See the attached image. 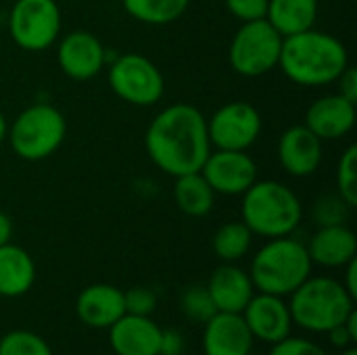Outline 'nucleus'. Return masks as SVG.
<instances>
[{
  "instance_id": "obj_16",
  "label": "nucleus",
  "mask_w": 357,
  "mask_h": 355,
  "mask_svg": "<svg viewBox=\"0 0 357 355\" xmlns=\"http://www.w3.org/2000/svg\"><path fill=\"white\" fill-rule=\"evenodd\" d=\"M305 126L322 140H339L356 126V105L341 94H328L310 105L305 111Z\"/></svg>"
},
{
  "instance_id": "obj_29",
  "label": "nucleus",
  "mask_w": 357,
  "mask_h": 355,
  "mask_svg": "<svg viewBox=\"0 0 357 355\" xmlns=\"http://www.w3.org/2000/svg\"><path fill=\"white\" fill-rule=\"evenodd\" d=\"M351 207L339 197V195H326L316 201L314 205V220L318 226H333V224H345Z\"/></svg>"
},
{
  "instance_id": "obj_19",
  "label": "nucleus",
  "mask_w": 357,
  "mask_h": 355,
  "mask_svg": "<svg viewBox=\"0 0 357 355\" xmlns=\"http://www.w3.org/2000/svg\"><path fill=\"white\" fill-rule=\"evenodd\" d=\"M207 291L211 295L215 310L228 314H243V310L255 295V287L251 282L249 272L241 270L234 264L220 266L211 274L207 282Z\"/></svg>"
},
{
  "instance_id": "obj_10",
  "label": "nucleus",
  "mask_w": 357,
  "mask_h": 355,
  "mask_svg": "<svg viewBox=\"0 0 357 355\" xmlns=\"http://www.w3.org/2000/svg\"><path fill=\"white\" fill-rule=\"evenodd\" d=\"M209 142L222 151H247L261 134V115L247 100H232L207 119Z\"/></svg>"
},
{
  "instance_id": "obj_37",
  "label": "nucleus",
  "mask_w": 357,
  "mask_h": 355,
  "mask_svg": "<svg viewBox=\"0 0 357 355\" xmlns=\"http://www.w3.org/2000/svg\"><path fill=\"white\" fill-rule=\"evenodd\" d=\"M10 236H13V222L4 211H0V247L10 243Z\"/></svg>"
},
{
  "instance_id": "obj_18",
  "label": "nucleus",
  "mask_w": 357,
  "mask_h": 355,
  "mask_svg": "<svg viewBox=\"0 0 357 355\" xmlns=\"http://www.w3.org/2000/svg\"><path fill=\"white\" fill-rule=\"evenodd\" d=\"M75 314L90 328H111L123 314V291L113 285H90L75 299Z\"/></svg>"
},
{
  "instance_id": "obj_14",
  "label": "nucleus",
  "mask_w": 357,
  "mask_h": 355,
  "mask_svg": "<svg viewBox=\"0 0 357 355\" xmlns=\"http://www.w3.org/2000/svg\"><path fill=\"white\" fill-rule=\"evenodd\" d=\"M322 140L305 126H293L278 140V161L289 176L305 178L322 163Z\"/></svg>"
},
{
  "instance_id": "obj_21",
  "label": "nucleus",
  "mask_w": 357,
  "mask_h": 355,
  "mask_svg": "<svg viewBox=\"0 0 357 355\" xmlns=\"http://www.w3.org/2000/svg\"><path fill=\"white\" fill-rule=\"evenodd\" d=\"M36 282V264L31 255L13 243L0 247V297L15 299L25 293Z\"/></svg>"
},
{
  "instance_id": "obj_15",
  "label": "nucleus",
  "mask_w": 357,
  "mask_h": 355,
  "mask_svg": "<svg viewBox=\"0 0 357 355\" xmlns=\"http://www.w3.org/2000/svg\"><path fill=\"white\" fill-rule=\"evenodd\" d=\"M253 335L243 314L218 312L205 322L203 352L205 355H249Z\"/></svg>"
},
{
  "instance_id": "obj_24",
  "label": "nucleus",
  "mask_w": 357,
  "mask_h": 355,
  "mask_svg": "<svg viewBox=\"0 0 357 355\" xmlns=\"http://www.w3.org/2000/svg\"><path fill=\"white\" fill-rule=\"evenodd\" d=\"M130 17L146 25H167L178 21L190 0H121Z\"/></svg>"
},
{
  "instance_id": "obj_35",
  "label": "nucleus",
  "mask_w": 357,
  "mask_h": 355,
  "mask_svg": "<svg viewBox=\"0 0 357 355\" xmlns=\"http://www.w3.org/2000/svg\"><path fill=\"white\" fill-rule=\"evenodd\" d=\"M326 335H328L331 343H333L335 347H339V349H347V347H351V345L356 343L354 337L349 335V331L345 328V324H339V326L331 328Z\"/></svg>"
},
{
  "instance_id": "obj_32",
  "label": "nucleus",
  "mask_w": 357,
  "mask_h": 355,
  "mask_svg": "<svg viewBox=\"0 0 357 355\" xmlns=\"http://www.w3.org/2000/svg\"><path fill=\"white\" fill-rule=\"evenodd\" d=\"M226 8L234 19L247 23V21L266 19L268 0H226Z\"/></svg>"
},
{
  "instance_id": "obj_4",
  "label": "nucleus",
  "mask_w": 357,
  "mask_h": 355,
  "mask_svg": "<svg viewBox=\"0 0 357 355\" xmlns=\"http://www.w3.org/2000/svg\"><path fill=\"white\" fill-rule=\"evenodd\" d=\"M307 247L291 236L270 239L251 262V282L259 293L289 297L312 276Z\"/></svg>"
},
{
  "instance_id": "obj_7",
  "label": "nucleus",
  "mask_w": 357,
  "mask_h": 355,
  "mask_svg": "<svg viewBox=\"0 0 357 355\" xmlns=\"http://www.w3.org/2000/svg\"><path fill=\"white\" fill-rule=\"evenodd\" d=\"M282 36L266 21L241 23L230 42V67L243 77H261L278 67Z\"/></svg>"
},
{
  "instance_id": "obj_8",
  "label": "nucleus",
  "mask_w": 357,
  "mask_h": 355,
  "mask_svg": "<svg viewBox=\"0 0 357 355\" xmlns=\"http://www.w3.org/2000/svg\"><path fill=\"white\" fill-rule=\"evenodd\" d=\"M109 86L123 103L134 107H153L165 92L159 67L138 52L119 54L109 65Z\"/></svg>"
},
{
  "instance_id": "obj_27",
  "label": "nucleus",
  "mask_w": 357,
  "mask_h": 355,
  "mask_svg": "<svg viewBox=\"0 0 357 355\" xmlns=\"http://www.w3.org/2000/svg\"><path fill=\"white\" fill-rule=\"evenodd\" d=\"M357 146L351 144L343 151L337 165V195L354 209L357 205Z\"/></svg>"
},
{
  "instance_id": "obj_31",
  "label": "nucleus",
  "mask_w": 357,
  "mask_h": 355,
  "mask_svg": "<svg viewBox=\"0 0 357 355\" xmlns=\"http://www.w3.org/2000/svg\"><path fill=\"white\" fill-rule=\"evenodd\" d=\"M270 355H328L324 347H320L314 341H307L303 337H293L289 335L287 339L278 341L272 345Z\"/></svg>"
},
{
  "instance_id": "obj_11",
  "label": "nucleus",
  "mask_w": 357,
  "mask_h": 355,
  "mask_svg": "<svg viewBox=\"0 0 357 355\" xmlns=\"http://www.w3.org/2000/svg\"><path fill=\"white\" fill-rule=\"evenodd\" d=\"M201 174L215 195L236 197L247 192L249 186L257 180V163L247 151L215 149L205 159Z\"/></svg>"
},
{
  "instance_id": "obj_9",
  "label": "nucleus",
  "mask_w": 357,
  "mask_h": 355,
  "mask_svg": "<svg viewBox=\"0 0 357 355\" xmlns=\"http://www.w3.org/2000/svg\"><path fill=\"white\" fill-rule=\"evenodd\" d=\"M13 42L27 52L50 48L61 33V8L56 0H17L8 15Z\"/></svg>"
},
{
  "instance_id": "obj_5",
  "label": "nucleus",
  "mask_w": 357,
  "mask_h": 355,
  "mask_svg": "<svg viewBox=\"0 0 357 355\" xmlns=\"http://www.w3.org/2000/svg\"><path fill=\"white\" fill-rule=\"evenodd\" d=\"M289 297L293 324L310 333H328L331 328L343 324L356 301L345 291L341 280L328 276H310Z\"/></svg>"
},
{
  "instance_id": "obj_25",
  "label": "nucleus",
  "mask_w": 357,
  "mask_h": 355,
  "mask_svg": "<svg viewBox=\"0 0 357 355\" xmlns=\"http://www.w3.org/2000/svg\"><path fill=\"white\" fill-rule=\"evenodd\" d=\"M251 243H253V232L247 228L245 222H228L220 226L218 232L213 234V253L222 262L232 264L249 253Z\"/></svg>"
},
{
  "instance_id": "obj_33",
  "label": "nucleus",
  "mask_w": 357,
  "mask_h": 355,
  "mask_svg": "<svg viewBox=\"0 0 357 355\" xmlns=\"http://www.w3.org/2000/svg\"><path fill=\"white\" fill-rule=\"evenodd\" d=\"M337 84H339V92H337V94H341V96H343V98H347L349 103L357 105V69L356 67L347 65V69L339 75Z\"/></svg>"
},
{
  "instance_id": "obj_39",
  "label": "nucleus",
  "mask_w": 357,
  "mask_h": 355,
  "mask_svg": "<svg viewBox=\"0 0 357 355\" xmlns=\"http://www.w3.org/2000/svg\"><path fill=\"white\" fill-rule=\"evenodd\" d=\"M341 355H357L356 347H347V349H341Z\"/></svg>"
},
{
  "instance_id": "obj_2",
  "label": "nucleus",
  "mask_w": 357,
  "mask_h": 355,
  "mask_svg": "<svg viewBox=\"0 0 357 355\" xmlns=\"http://www.w3.org/2000/svg\"><path fill=\"white\" fill-rule=\"evenodd\" d=\"M349 54L345 44L333 33L305 29L282 38L278 67L299 86L335 84L347 69Z\"/></svg>"
},
{
  "instance_id": "obj_6",
  "label": "nucleus",
  "mask_w": 357,
  "mask_h": 355,
  "mask_svg": "<svg viewBox=\"0 0 357 355\" xmlns=\"http://www.w3.org/2000/svg\"><path fill=\"white\" fill-rule=\"evenodd\" d=\"M67 134L63 113L46 103L23 109L6 130L13 153L23 161H42L54 155Z\"/></svg>"
},
{
  "instance_id": "obj_3",
  "label": "nucleus",
  "mask_w": 357,
  "mask_h": 355,
  "mask_svg": "<svg viewBox=\"0 0 357 355\" xmlns=\"http://www.w3.org/2000/svg\"><path fill=\"white\" fill-rule=\"evenodd\" d=\"M241 216L247 228L264 239L291 236L303 218L299 197L282 182L255 180L243 192Z\"/></svg>"
},
{
  "instance_id": "obj_12",
  "label": "nucleus",
  "mask_w": 357,
  "mask_h": 355,
  "mask_svg": "<svg viewBox=\"0 0 357 355\" xmlns=\"http://www.w3.org/2000/svg\"><path fill=\"white\" fill-rule=\"evenodd\" d=\"M107 61V52L102 42L90 31H71L59 40L56 46V63L61 71L75 80L86 82L96 77Z\"/></svg>"
},
{
  "instance_id": "obj_23",
  "label": "nucleus",
  "mask_w": 357,
  "mask_h": 355,
  "mask_svg": "<svg viewBox=\"0 0 357 355\" xmlns=\"http://www.w3.org/2000/svg\"><path fill=\"white\" fill-rule=\"evenodd\" d=\"M174 201L182 213L190 218H203L213 209L215 192L201 172H192L176 178Z\"/></svg>"
},
{
  "instance_id": "obj_40",
  "label": "nucleus",
  "mask_w": 357,
  "mask_h": 355,
  "mask_svg": "<svg viewBox=\"0 0 357 355\" xmlns=\"http://www.w3.org/2000/svg\"><path fill=\"white\" fill-rule=\"evenodd\" d=\"M0 27H2V13H0Z\"/></svg>"
},
{
  "instance_id": "obj_38",
  "label": "nucleus",
  "mask_w": 357,
  "mask_h": 355,
  "mask_svg": "<svg viewBox=\"0 0 357 355\" xmlns=\"http://www.w3.org/2000/svg\"><path fill=\"white\" fill-rule=\"evenodd\" d=\"M6 130H8L6 119H4V115L0 113V144H2V142H4V138H6Z\"/></svg>"
},
{
  "instance_id": "obj_26",
  "label": "nucleus",
  "mask_w": 357,
  "mask_h": 355,
  "mask_svg": "<svg viewBox=\"0 0 357 355\" xmlns=\"http://www.w3.org/2000/svg\"><path fill=\"white\" fill-rule=\"evenodd\" d=\"M0 355H52V349L31 331H10L0 339Z\"/></svg>"
},
{
  "instance_id": "obj_1",
  "label": "nucleus",
  "mask_w": 357,
  "mask_h": 355,
  "mask_svg": "<svg viewBox=\"0 0 357 355\" xmlns=\"http://www.w3.org/2000/svg\"><path fill=\"white\" fill-rule=\"evenodd\" d=\"M144 146L151 161L167 176L201 172L211 153L207 119L197 107L174 103L151 121Z\"/></svg>"
},
{
  "instance_id": "obj_36",
  "label": "nucleus",
  "mask_w": 357,
  "mask_h": 355,
  "mask_svg": "<svg viewBox=\"0 0 357 355\" xmlns=\"http://www.w3.org/2000/svg\"><path fill=\"white\" fill-rule=\"evenodd\" d=\"M347 270H345V280H343V287H345V291L356 299L357 297V257L356 259H351L347 266H345Z\"/></svg>"
},
{
  "instance_id": "obj_34",
  "label": "nucleus",
  "mask_w": 357,
  "mask_h": 355,
  "mask_svg": "<svg viewBox=\"0 0 357 355\" xmlns=\"http://www.w3.org/2000/svg\"><path fill=\"white\" fill-rule=\"evenodd\" d=\"M184 352V337L178 331H161L159 355H182Z\"/></svg>"
},
{
  "instance_id": "obj_30",
  "label": "nucleus",
  "mask_w": 357,
  "mask_h": 355,
  "mask_svg": "<svg viewBox=\"0 0 357 355\" xmlns=\"http://www.w3.org/2000/svg\"><path fill=\"white\" fill-rule=\"evenodd\" d=\"M123 301H126V314L132 316H151L157 308V295L146 287H134L126 291Z\"/></svg>"
},
{
  "instance_id": "obj_20",
  "label": "nucleus",
  "mask_w": 357,
  "mask_h": 355,
  "mask_svg": "<svg viewBox=\"0 0 357 355\" xmlns=\"http://www.w3.org/2000/svg\"><path fill=\"white\" fill-rule=\"evenodd\" d=\"M305 247L312 264L322 268H345L351 259H356L357 236L345 224L320 226Z\"/></svg>"
},
{
  "instance_id": "obj_22",
  "label": "nucleus",
  "mask_w": 357,
  "mask_h": 355,
  "mask_svg": "<svg viewBox=\"0 0 357 355\" xmlns=\"http://www.w3.org/2000/svg\"><path fill=\"white\" fill-rule=\"evenodd\" d=\"M318 17V0H268L266 21L282 36L312 29Z\"/></svg>"
},
{
  "instance_id": "obj_17",
  "label": "nucleus",
  "mask_w": 357,
  "mask_h": 355,
  "mask_svg": "<svg viewBox=\"0 0 357 355\" xmlns=\"http://www.w3.org/2000/svg\"><path fill=\"white\" fill-rule=\"evenodd\" d=\"M109 331V343L115 355H159L161 331L151 316L123 314Z\"/></svg>"
},
{
  "instance_id": "obj_13",
  "label": "nucleus",
  "mask_w": 357,
  "mask_h": 355,
  "mask_svg": "<svg viewBox=\"0 0 357 355\" xmlns=\"http://www.w3.org/2000/svg\"><path fill=\"white\" fill-rule=\"evenodd\" d=\"M243 318L253 339L270 343V345L287 339L293 331L289 303L284 301V297H276L268 293L253 295L247 308L243 310Z\"/></svg>"
},
{
  "instance_id": "obj_28",
  "label": "nucleus",
  "mask_w": 357,
  "mask_h": 355,
  "mask_svg": "<svg viewBox=\"0 0 357 355\" xmlns=\"http://www.w3.org/2000/svg\"><path fill=\"white\" fill-rule=\"evenodd\" d=\"M180 305H182V312L195 320V322H207L211 316L218 314L213 301H211V295L207 291V287H190L184 291L182 299H180Z\"/></svg>"
}]
</instances>
